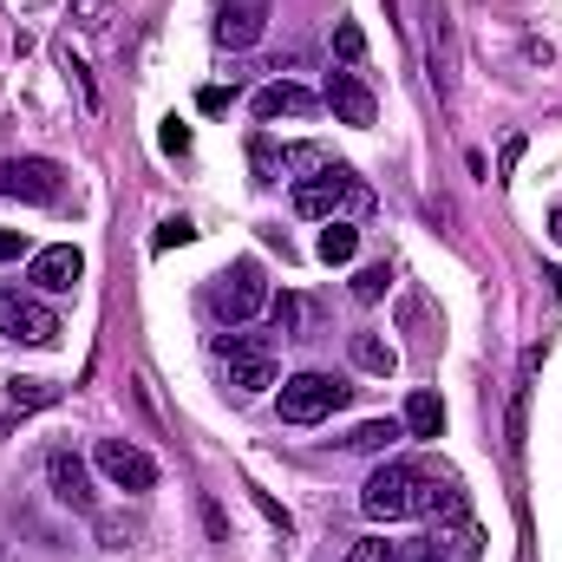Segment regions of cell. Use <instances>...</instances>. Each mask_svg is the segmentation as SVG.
<instances>
[{"label":"cell","instance_id":"cell-1","mask_svg":"<svg viewBox=\"0 0 562 562\" xmlns=\"http://www.w3.org/2000/svg\"><path fill=\"white\" fill-rule=\"evenodd\" d=\"M334 210H373L367 183H360L347 164H321V177H301V183H294V216L334 223Z\"/></svg>","mask_w":562,"mask_h":562},{"label":"cell","instance_id":"cell-2","mask_svg":"<svg viewBox=\"0 0 562 562\" xmlns=\"http://www.w3.org/2000/svg\"><path fill=\"white\" fill-rule=\"evenodd\" d=\"M419 464H406V458H393V464H380L373 477H367V491H360V510L373 517V524H400V517H419Z\"/></svg>","mask_w":562,"mask_h":562},{"label":"cell","instance_id":"cell-3","mask_svg":"<svg viewBox=\"0 0 562 562\" xmlns=\"http://www.w3.org/2000/svg\"><path fill=\"white\" fill-rule=\"evenodd\" d=\"M347 400H353L347 380H334V373H294V380H281V425H321V419H334Z\"/></svg>","mask_w":562,"mask_h":562},{"label":"cell","instance_id":"cell-4","mask_svg":"<svg viewBox=\"0 0 562 562\" xmlns=\"http://www.w3.org/2000/svg\"><path fill=\"white\" fill-rule=\"evenodd\" d=\"M0 334L20 340V347H53V340H59V314H53L40 294L0 288Z\"/></svg>","mask_w":562,"mask_h":562},{"label":"cell","instance_id":"cell-5","mask_svg":"<svg viewBox=\"0 0 562 562\" xmlns=\"http://www.w3.org/2000/svg\"><path fill=\"white\" fill-rule=\"evenodd\" d=\"M229 327H243V321H256L262 307H269V281H262V262H229V276H223V288H216V301H210Z\"/></svg>","mask_w":562,"mask_h":562},{"label":"cell","instance_id":"cell-6","mask_svg":"<svg viewBox=\"0 0 562 562\" xmlns=\"http://www.w3.org/2000/svg\"><path fill=\"white\" fill-rule=\"evenodd\" d=\"M0 196L59 203V196H66V170H59L53 157H7V164H0Z\"/></svg>","mask_w":562,"mask_h":562},{"label":"cell","instance_id":"cell-7","mask_svg":"<svg viewBox=\"0 0 562 562\" xmlns=\"http://www.w3.org/2000/svg\"><path fill=\"white\" fill-rule=\"evenodd\" d=\"M92 464H99L119 491H132V497L157 491V458H150V451H138L132 438H99V445H92Z\"/></svg>","mask_w":562,"mask_h":562},{"label":"cell","instance_id":"cell-8","mask_svg":"<svg viewBox=\"0 0 562 562\" xmlns=\"http://www.w3.org/2000/svg\"><path fill=\"white\" fill-rule=\"evenodd\" d=\"M46 484H53V497L66 504V510H79V517H92L99 510V497H92V471H86V458L79 451H46Z\"/></svg>","mask_w":562,"mask_h":562},{"label":"cell","instance_id":"cell-9","mask_svg":"<svg viewBox=\"0 0 562 562\" xmlns=\"http://www.w3.org/2000/svg\"><path fill=\"white\" fill-rule=\"evenodd\" d=\"M425 66H431L438 99H451V86H458V40H451V13L438 0L425 7Z\"/></svg>","mask_w":562,"mask_h":562},{"label":"cell","instance_id":"cell-10","mask_svg":"<svg viewBox=\"0 0 562 562\" xmlns=\"http://www.w3.org/2000/svg\"><path fill=\"white\" fill-rule=\"evenodd\" d=\"M269 33V0H216V46L249 53Z\"/></svg>","mask_w":562,"mask_h":562},{"label":"cell","instance_id":"cell-11","mask_svg":"<svg viewBox=\"0 0 562 562\" xmlns=\"http://www.w3.org/2000/svg\"><path fill=\"white\" fill-rule=\"evenodd\" d=\"M86 276V256L72 249V243H53V249H33V262H26V281L40 288V294H72Z\"/></svg>","mask_w":562,"mask_h":562},{"label":"cell","instance_id":"cell-12","mask_svg":"<svg viewBox=\"0 0 562 562\" xmlns=\"http://www.w3.org/2000/svg\"><path fill=\"white\" fill-rule=\"evenodd\" d=\"M321 105H327L340 125H373V119H380V99L367 92V79H360V72H327Z\"/></svg>","mask_w":562,"mask_h":562},{"label":"cell","instance_id":"cell-13","mask_svg":"<svg viewBox=\"0 0 562 562\" xmlns=\"http://www.w3.org/2000/svg\"><path fill=\"white\" fill-rule=\"evenodd\" d=\"M314 112H321V99L307 86H294V79H276V86L256 92V119L262 125H276V119H314Z\"/></svg>","mask_w":562,"mask_h":562},{"label":"cell","instance_id":"cell-14","mask_svg":"<svg viewBox=\"0 0 562 562\" xmlns=\"http://www.w3.org/2000/svg\"><path fill=\"white\" fill-rule=\"evenodd\" d=\"M419 517H438V524H464V497L451 477H419Z\"/></svg>","mask_w":562,"mask_h":562},{"label":"cell","instance_id":"cell-15","mask_svg":"<svg viewBox=\"0 0 562 562\" xmlns=\"http://www.w3.org/2000/svg\"><path fill=\"white\" fill-rule=\"evenodd\" d=\"M400 438H406V425H400V419H367V425H353L340 445H347V451H367V458H380V451H393Z\"/></svg>","mask_w":562,"mask_h":562},{"label":"cell","instance_id":"cell-16","mask_svg":"<svg viewBox=\"0 0 562 562\" xmlns=\"http://www.w3.org/2000/svg\"><path fill=\"white\" fill-rule=\"evenodd\" d=\"M406 438H438V431H445V406H438V393H431V386H419V393H413V400H406Z\"/></svg>","mask_w":562,"mask_h":562},{"label":"cell","instance_id":"cell-17","mask_svg":"<svg viewBox=\"0 0 562 562\" xmlns=\"http://www.w3.org/2000/svg\"><path fill=\"white\" fill-rule=\"evenodd\" d=\"M353 367L386 380V373L400 367V347H393V340H380V334H353Z\"/></svg>","mask_w":562,"mask_h":562},{"label":"cell","instance_id":"cell-18","mask_svg":"<svg viewBox=\"0 0 562 562\" xmlns=\"http://www.w3.org/2000/svg\"><path fill=\"white\" fill-rule=\"evenodd\" d=\"M216 360H276V340L269 334H216Z\"/></svg>","mask_w":562,"mask_h":562},{"label":"cell","instance_id":"cell-19","mask_svg":"<svg viewBox=\"0 0 562 562\" xmlns=\"http://www.w3.org/2000/svg\"><path fill=\"white\" fill-rule=\"evenodd\" d=\"M314 249H321V262H327V269H334V262H353V249H360V229L334 216V223L321 229V243H314Z\"/></svg>","mask_w":562,"mask_h":562},{"label":"cell","instance_id":"cell-20","mask_svg":"<svg viewBox=\"0 0 562 562\" xmlns=\"http://www.w3.org/2000/svg\"><path fill=\"white\" fill-rule=\"evenodd\" d=\"M53 400H59L53 380H7V413H40V406H53Z\"/></svg>","mask_w":562,"mask_h":562},{"label":"cell","instance_id":"cell-21","mask_svg":"<svg viewBox=\"0 0 562 562\" xmlns=\"http://www.w3.org/2000/svg\"><path fill=\"white\" fill-rule=\"evenodd\" d=\"M229 386L236 393H269L276 386V360H229Z\"/></svg>","mask_w":562,"mask_h":562},{"label":"cell","instance_id":"cell-22","mask_svg":"<svg viewBox=\"0 0 562 562\" xmlns=\"http://www.w3.org/2000/svg\"><path fill=\"white\" fill-rule=\"evenodd\" d=\"M386 288H393V269H386V262H373V269H360V276H353V301H367V307H373V301H386Z\"/></svg>","mask_w":562,"mask_h":562},{"label":"cell","instance_id":"cell-23","mask_svg":"<svg viewBox=\"0 0 562 562\" xmlns=\"http://www.w3.org/2000/svg\"><path fill=\"white\" fill-rule=\"evenodd\" d=\"M340 562H400V543H386V537H367V543H353Z\"/></svg>","mask_w":562,"mask_h":562},{"label":"cell","instance_id":"cell-24","mask_svg":"<svg viewBox=\"0 0 562 562\" xmlns=\"http://www.w3.org/2000/svg\"><path fill=\"white\" fill-rule=\"evenodd\" d=\"M334 46H340V59H347V66H353V59H367V33H360L353 20H340V26H334Z\"/></svg>","mask_w":562,"mask_h":562},{"label":"cell","instance_id":"cell-25","mask_svg":"<svg viewBox=\"0 0 562 562\" xmlns=\"http://www.w3.org/2000/svg\"><path fill=\"white\" fill-rule=\"evenodd\" d=\"M99 537H105V550H132L138 524H125V517H99Z\"/></svg>","mask_w":562,"mask_h":562},{"label":"cell","instance_id":"cell-26","mask_svg":"<svg viewBox=\"0 0 562 562\" xmlns=\"http://www.w3.org/2000/svg\"><path fill=\"white\" fill-rule=\"evenodd\" d=\"M301 321H307V307H301L294 294H281L276 301V334H301Z\"/></svg>","mask_w":562,"mask_h":562},{"label":"cell","instance_id":"cell-27","mask_svg":"<svg viewBox=\"0 0 562 562\" xmlns=\"http://www.w3.org/2000/svg\"><path fill=\"white\" fill-rule=\"evenodd\" d=\"M190 236H196V229H190V223H183V216H170V223H164V229H157V249H183V243H190Z\"/></svg>","mask_w":562,"mask_h":562},{"label":"cell","instance_id":"cell-28","mask_svg":"<svg viewBox=\"0 0 562 562\" xmlns=\"http://www.w3.org/2000/svg\"><path fill=\"white\" fill-rule=\"evenodd\" d=\"M256 504H262V517H269V524H276L281 537H288V530H294V517H288V510H281L276 497H269V491H256Z\"/></svg>","mask_w":562,"mask_h":562},{"label":"cell","instance_id":"cell-29","mask_svg":"<svg viewBox=\"0 0 562 562\" xmlns=\"http://www.w3.org/2000/svg\"><path fill=\"white\" fill-rule=\"evenodd\" d=\"M26 256V236L20 229H0V262H20Z\"/></svg>","mask_w":562,"mask_h":562},{"label":"cell","instance_id":"cell-30","mask_svg":"<svg viewBox=\"0 0 562 562\" xmlns=\"http://www.w3.org/2000/svg\"><path fill=\"white\" fill-rule=\"evenodd\" d=\"M164 150H170V157H177V150H190V132H183V125H177V119H170V125H164Z\"/></svg>","mask_w":562,"mask_h":562},{"label":"cell","instance_id":"cell-31","mask_svg":"<svg viewBox=\"0 0 562 562\" xmlns=\"http://www.w3.org/2000/svg\"><path fill=\"white\" fill-rule=\"evenodd\" d=\"M517 164H524V138H510V144H504V157H497V170H504V177H510V170H517Z\"/></svg>","mask_w":562,"mask_h":562},{"label":"cell","instance_id":"cell-32","mask_svg":"<svg viewBox=\"0 0 562 562\" xmlns=\"http://www.w3.org/2000/svg\"><path fill=\"white\" fill-rule=\"evenodd\" d=\"M79 13H86V26H99V0H79Z\"/></svg>","mask_w":562,"mask_h":562},{"label":"cell","instance_id":"cell-33","mask_svg":"<svg viewBox=\"0 0 562 562\" xmlns=\"http://www.w3.org/2000/svg\"><path fill=\"white\" fill-rule=\"evenodd\" d=\"M550 243H557V249H562V210H557V216H550Z\"/></svg>","mask_w":562,"mask_h":562}]
</instances>
